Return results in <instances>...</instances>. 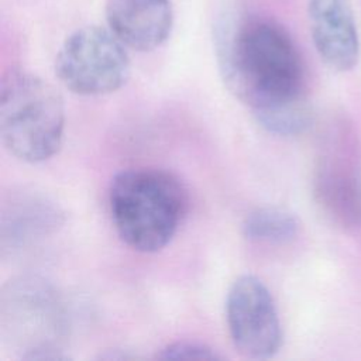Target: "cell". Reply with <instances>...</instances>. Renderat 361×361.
I'll list each match as a JSON object with an SVG mask.
<instances>
[{
    "instance_id": "obj_8",
    "label": "cell",
    "mask_w": 361,
    "mask_h": 361,
    "mask_svg": "<svg viewBox=\"0 0 361 361\" xmlns=\"http://www.w3.org/2000/svg\"><path fill=\"white\" fill-rule=\"evenodd\" d=\"M58 217L59 214L56 209L49 202L35 196L23 197V202L17 200V204L11 203L10 217L3 214V240H30L32 238V235L38 233L42 234L51 227L56 226Z\"/></svg>"
},
{
    "instance_id": "obj_1",
    "label": "cell",
    "mask_w": 361,
    "mask_h": 361,
    "mask_svg": "<svg viewBox=\"0 0 361 361\" xmlns=\"http://www.w3.org/2000/svg\"><path fill=\"white\" fill-rule=\"evenodd\" d=\"M214 54L227 90L276 135L310 126L303 96L305 66L289 32L278 23L224 11L214 24Z\"/></svg>"
},
{
    "instance_id": "obj_7",
    "label": "cell",
    "mask_w": 361,
    "mask_h": 361,
    "mask_svg": "<svg viewBox=\"0 0 361 361\" xmlns=\"http://www.w3.org/2000/svg\"><path fill=\"white\" fill-rule=\"evenodd\" d=\"M106 20L127 48L148 52L171 35L173 10L169 0H106Z\"/></svg>"
},
{
    "instance_id": "obj_5",
    "label": "cell",
    "mask_w": 361,
    "mask_h": 361,
    "mask_svg": "<svg viewBox=\"0 0 361 361\" xmlns=\"http://www.w3.org/2000/svg\"><path fill=\"white\" fill-rule=\"evenodd\" d=\"M227 327L234 347L248 358L274 357L282 345V326L274 298L261 279L241 275L226 299Z\"/></svg>"
},
{
    "instance_id": "obj_4",
    "label": "cell",
    "mask_w": 361,
    "mask_h": 361,
    "mask_svg": "<svg viewBox=\"0 0 361 361\" xmlns=\"http://www.w3.org/2000/svg\"><path fill=\"white\" fill-rule=\"evenodd\" d=\"M127 47L110 28L86 25L66 37L55 58V75L72 93L102 96L118 90L130 76Z\"/></svg>"
},
{
    "instance_id": "obj_2",
    "label": "cell",
    "mask_w": 361,
    "mask_h": 361,
    "mask_svg": "<svg viewBox=\"0 0 361 361\" xmlns=\"http://www.w3.org/2000/svg\"><path fill=\"white\" fill-rule=\"evenodd\" d=\"M109 206L123 243L138 252H157L178 231L186 196L172 173L137 168L121 171L113 178Z\"/></svg>"
},
{
    "instance_id": "obj_9",
    "label": "cell",
    "mask_w": 361,
    "mask_h": 361,
    "mask_svg": "<svg viewBox=\"0 0 361 361\" xmlns=\"http://www.w3.org/2000/svg\"><path fill=\"white\" fill-rule=\"evenodd\" d=\"M298 230L296 217L279 207L255 209L243 223L244 237L257 243L283 244L293 240Z\"/></svg>"
},
{
    "instance_id": "obj_3",
    "label": "cell",
    "mask_w": 361,
    "mask_h": 361,
    "mask_svg": "<svg viewBox=\"0 0 361 361\" xmlns=\"http://www.w3.org/2000/svg\"><path fill=\"white\" fill-rule=\"evenodd\" d=\"M65 106L44 78L11 71L0 83V137L16 158L37 164L54 157L63 140Z\"/></svg>"
},
{
    "instance_id": "obj_10",
    "label": "cell",
    "mask_w": 361,
    "mask_h": 361,
    "mask_svg": "<svg viewBox=\"0 0 361 361\" xmlns=\"http://www.w3.org/2000/svg\"><path fill=\"white\" fill-rule=\"evenodd\" d=\"M161 360H217L221 358L213 348L195 341H176L168 344L157 355Z\"/></svg>"
},
{
    "instance_id": "obj_6",
    "label": "cell",
    "mask_w": 361,
    "mask_h": 361,
    "mask_svg": "<svg viewBox=\"0 0 361 361\" xmlns=\"http://www.w3.org/2000/svg\"><path fill=\"white\" fill-rule=\"evenodd\" d=\"M313 45L322 61L337 72L353 71L361 42L351 0H307Z\"/></svg>"
}]
</instances>
